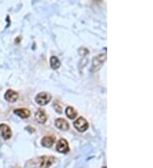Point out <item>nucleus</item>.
<instances>
[{
	"label": "nucleus",
	"instance_id": "6",
	"mask_svg": "<svg viewBox=\"0 0 153 168\" xmlns=\"http://www.w3.org/2000/svg\"><path fill=\"white\" fill-rule=\"evenodd\" d=\"M0 132L4 139H9L12 136V132L9 126H7L6 124H0Z\"/></svg>",
	"mask_w": 153,
	"mask_h": 168
},
{
	"label": "nucleus",
	"instance_id": "4",
	"mask_svg": "<svg viewBox=\"0 0 153 168\" xmlns=\"http://www.w3.org/2000/svg\"><path fill=\"white\" fill-rule=\"evenodd\" d=\"M39 166L41 168H47L52 165L54 162L56 161V159L54 156H42L39 159Z\"/></svg>",
	"mask_w": 153,
	"mask_h": 168
},
{
	"label": "nucleus",
	"instance_id": "5",
	"mask_svg": "<svg viewBox=\"0 0 153 168\" xmlns=\"http://www.w3.org/2000/svg\"><path fill=\"white\" fill-rule=\"evenodd\" d=\"M4 98L8 102L10 103H15L16 101L18 99L19 95L17 94L16 91L12 90V89H9L6 91V93L4 94Z\"/></svg>",
	"mask_w": 153,
	"mask_h": 168
},
{
	"label": "nucleus",
	"instance_id": "2",
	"mask_svg": "<svg viewBox=\"0 0 153 168\" xmlns=\"http://www.w3.org/2000/svg\"><path fill=\"white\" fill-rule=\"evenodd\" d=\"M73 125H74V127L76 129L78 130V132H81V133L85 132L88 128V123L87 120L82 117H78V119L74 122Z\"/></svg>",
	"mask_w": 153,
	"mask_h": 168
},
{
	"label": "nucleus",
	"instance_id": "9",
	"mask_svg": "<svg viewBox=\"0 0 153 168\" xmlns=\"http://www.w3.org/2000/svg\"><path fill=\"white\" fill-rule=\"evenodd\" d=\"M14 113L17 115L20 118H27L30 117L31 112L29 110H27L26 108H20V109H16L14 110Z\"/></svg>",
	"mask_w": 153,
	"mask_h": 168
},
{
	"label": "nucleus",
	"instance_id": "10",
	"mask_svg": "<svg viewBox=\"0 0 153 168\" xmlns=\"http://www.w3.org/2000/svg\"><path fill=\"white\" fill-rule=\"evenodd\" d=\"M55 141H56L55 137H53V136H45L42 139L41 143H42L43 146H44L46 148H49V147H51L54 144Z\"/></svg>",
	"mask_w": 153,
	"mask_h": 168
},
{
	"label": "nucleus",
	"instance_id": "8",
	"mask_svg": "<svg viewBox=\"0 0 153 168\" xmlns=\"http://www.w3.org/2000/svg\"><path fill=\"white\" fill-rule=\"evenodd\" d=\"M35 120H36L38 122L40 123V124L45 123V122L47 121V115H46L45 112H44V110H38V112L35 114Z\"/></svg>",
	"mask_w": 153,
	"mask_h": 168
},
{
	"label": "nucleus",
	"instance_id": "11",
	"mask_svg": "<svg viewBox=\"0 0 153 168\" xmlns=\"http://www.w3.org/2000/svg\"><path fill=\"white\" fill-rule=\"evenodd\" d=\"M65 115L66 117L70 118L71 120L75 119L77 116H78V112L76 111V110L72 106H68L65 110Z\"/></svg>",
	"mask_w": 153,
	"mask_h": 168
},
{
	"label": "nucleus",
	"instance_id": "7",
	"mask_svg": "<svg viewBox=\"0 0 153 168\" xmlns=\"http://www.w3.org/2000/svg\"><path fill=\"white\" fill-rule=\"evenodd\" d=\"M56 126L59 129L62 130V131H66L69 129L68 122L65 119H62V118H58L56 120Z\"/></svg>",
	"mask_w": 153,
	"mask_h": 168
},
{
	"label": "nucleus",
	"instance_id": "3",
	"mask_svg": "<svg viewBox=\"0 0 153 168\" xmlns=\"http://www.w3.org/2000/svg\"><path fill=\"white\" fill-rule=\"evenodd\" d=\"M56 150L62 154H65L70 150L68 142L65 139H61L56 144Z\"/></svg>",
	"mask_w": 153,
	"mask_h": 168
},
{
	"label": "nucleus",
	"instance_id": "12",
	"mask_svg": "<svg viewBox=\"0 0 153 168\" xmlns=\"http://www.w3.org/2000/svg\"><path fill=\"white\" fill-rule=\"evenodd\" d=\"M50 66L52 69L54 70H56V69H58L60 66H61V62L59 60V59L56 56H52L51 58H50Z\"/></svg>",
	"mask_w": 153,
	"mask_h": 168
},
{
	"label": "nucleus",
	"instance_id": "1",
	"mask_svg": "<svg viewBox=\"0 0 153 168\" xmlns=\"http://www.w3.org/2000/svg\"><path fill=\"white\" fill-rule=\"evenodd\" d=\"M51 95L46 92H41L39 94H37L36 98H35V100L39 105H46L47 104L49 103V101L51 100Z\"/></svg>",
	"mask_w": 153,
	"mask_h": 168
}]
</instances>
